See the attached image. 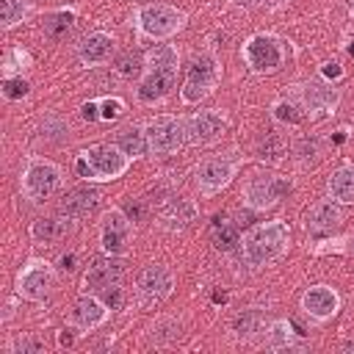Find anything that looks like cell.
Segmentation results:
<instances>
[{
	"label": "cell",
	"instance_id": "f35d334b",
	"mask_svg": "<svg viewBox=\"0 0 354 354\" xmlns=\"http://www.w3.org/2000/svg\"><path fill=\"white\" fill-rule=\"evenodd\" d=\"M102 301L111 307V310H119L122 307V288L119 285H111L102 290Z\"/></svg>",
	"mask_w": 354,
	"mask_h": 354
},
{
	"label": "cell",
	"instance_id": "cb8c5ba5",
	"mask_svg": "<svg viewBox=\"0 0 354 354\" xmlns=\"http://www.w3.org/2000/svg\"><path fill=\"white\" fill-rule=\"evenodd\" d=\"M75 321L83 326V329H91V326H97L102 318H105V310H102V304L97 301V299H80L77 304H75Z\"/></svg>",
	"mask_w": 354,
	"mask_h": 354
},
{
	"label": "cell",
	"instance_id": "4316f807",
	"mask_svg": "<svg viewBox=\"0 0 354 354\" xmlns=\"http://www.w3.org/2000/svg\"><path fill=\"white\" fill-rule=\"evenodd\" d=\"M147 66H149V69H169V72H177V53H174L169 44H155V47L147 53Z\"/></svg>",
	"mask_w": 354,
	"mask_h": 354
},
{
	"label": "cell",
	"instance_id": "836d02e7",
	"mask_svg": "<svg viewBox=\"0 0 354 354\" xmlns=\"http://www.w3.org/2000/svg\"><path fill=\"white\" fill-rule=\"evenodd\" d=\"M3 94H6L8 100H19V97L28 94V83H25L22 77H8V80L3 83Z\"/></svg>",
	"mask_w": 354,
	"mask_h": 354
},
{
	"label": "cell",
	"instance_id": "d590c367",
	"mask_svg": "<svg viewBox=\"0 0 354 354\" xmlns=\"http://www.w3.org/2000/svg\"><path fill=\"white\" fill-rule=\"evenodd\" d=\"M257 321H260V313H254V310H249V313L238 315V321H235V329H238V335H252Z\"/></svg>",
	"mask_w": 354,
	"mask_h": 354
},
{
	"label": "cell",
	"instance_id": "8992f818",
	"mask_svg": "<svg viewBox=\"0 0 354 354\" xmlns=\"http://www.w3.org/2000/svg\"><path fill=\"white\" fill-rule=\"evenodd\" d=\"M138 22H141V30L149 36H169L183 25V14L169 6H147L141 8Z\"/></svg>",
	"mask_w": 354,
	"mask_h": 354
},
{
	"label": "cell",
	"instance_id": "7c38bea8",
	"mask_svg": "<svg viewBox=\"0 0 354 354\" xmlns=\"http://www.w3.org/2000/svg\"><path fill=\"white\" fill-rule=\"evenodd\" d=\"M235 171V163L230 158H213V160H205L196 171V185L202 191H216L221 188Z\"/></svg>",
	"mask_w": 354,
	"mask_h": 354
},
{
	"label": "cell",
	"instance_id": "d4e9b609",
	"mask_svg": "<svg viewBox=\"0 0 354 354\" xmlns=\"http://www.w3.org/2000/svg\"><path fill=\"white\" fill-rule=\"evenodd\" d=\"M116 144H119V149H122L124 155L138 158V155H144V149H147V133H141L138 127H124V130L119 133Z\"/></svg>",
	"mask_w": 354,
	"mask_h": 354
},
{
	"label": "cell",
	"instance_id": "7bdbcfd3",
	"mask_svg": "<svg viewBox=\"0 0 354 354\" xmlns=\"http://www.w3.org/2000/svg\"><path fill=\"white\" fill-rule=\"evenodd\" d=\"M243 6H266V3H277V0H238Z\"/></svg>",
	"mask_w": 354,
	"mask_h": 354
},
{
	"label": "cell",
	"instance_id": "8d00e7d4",
	"mask_svg": "<svg viewBox=\"0 0 354 354\" xmlns=\"http://www.w3.org/2000/svg\"><path fill=\"white\" fill-rule=\"evenodd\" d=\"M100 108H102V119H116V116H122V111H124V105H122V100H116V97H108V100H102L100 102Z\"/></svg>",
	"mask_w": 354,
	"mask_h": 354
},
{
	"label": "cell",
	"instance_id": "d6986e66",
	"mask_svg": "<svg viewBox=\"0 0 354 354\" xmlns=\"http://www.w3.org/2000/svg\"><path fill=\"white\" fill-rule=\"evenodd\" d=\"M210 238H213V246L218 252H232L241 241V232H238V224L230 221L227 216H216L213 218V230H210Z\"/></svg>",
	"mask_w": 354,
	"mask_h": 354
},
{
	"label": "cell",
	"instance_id": "3957f363",
	"mask_svg": "<svg viewBox=\"0 0 354 354\" xmlns=\"http://www.w3.org/2000/svg\"><path fill=\"white\" fill-rule=\"evenodd\" d=\"M216 80H218V66H216V61H213L210 55H196V58L191 61V66H188V75H185L183 100H188V102L202 100L205 94L213 91Z\"/></svg>",
	"mask_w": 354,
	"mask_h": 354
},
{
	"label": "cell",
	"instance_id": "b9f144b4",
	"mask_svg": "<svg viewBox=\"0 0 354 354\" xmlns=\"http://www.w3.org/2000/svg\"><path fill=\"white\" fill-rule=\"evenodd\" d=\"M75 263H77L75 254H64V257H61V268H64V271H75Z\"/></svg>",
	"mask_w": 354,
	"mask_h": 354
},
{
	"label": "cell",
	"instance_id": "1f68e13d",
	"mask_svg": "<svg viewBox=\"0 0 354 354\" xmlns=\"http://www.w3.org/2000/svg\"><path fill=\"white\" fill-rule=\"evenodd\" d=\"M274 116H277L279 122H288V124H299V122H301V113H299V108H296L293 102H279V105L274 108Z\"/></svg>",
	"mask_w": 354,
	"mask_h": 354
},
{
	"label": "cell",
	"instance_id": "9a60e30c",
	"mask_svg": "<svg viewBox=\"0 0 354 354\" xmlns=\"http://www.w3.org/2000/svg\"><path fill=\"white\" fill-rule=\"evenodd\" d=\"M171 285H174V279H171V274H169L163 266H149V268L141 274V279H138L141 293L149 296V299H163V296H169V293H171Z\"/></svg>",
	"mask_w": 354,
	"mask_h": 354
},
{
	"label": "cell",
	"instance_id": "4fadbf2b",
	"mask_svg": "<svg viewBox=\"0 0 354 354\" xmlns=\"http://www.w3.org/2000/svg\"><path fill=\"white\" fill-rule=\"evenodd\" d=\"M221 130H224V119L218 113H213V111H202V113H196V116L188 119V130L185 133H188V141L207 144V141L218 138Z\"/></svg>",
	"mask_w": 354,
	"mask_h": 354
},
{
	"label": "cell",
	"instance_id": "ac0fdd59",
	"mask_svg": "<svg viewBox=\"0 0 354 354\" xmlns=\"http://www.w3.org/2000/svg\"><path fill=\"white\" fill-rule=\"evenodd\" d=\"M340 221V210L332 202H315L307 213V230H313L315 235H324L329 230H335Z\"/></svg>",
	"mask_w": 354,
	"mask_h": 354
},
{
	"label": "cell",
	"instance_id": "7402d4cb",
	"mask_svg": "<svg viewBox=\"0 0 354 354\" xmlns=\"http://www.w3.org/2000/svg\"><path fill=\"white\" fill-rule=\"evenodd\" d=\"M194 216H196V210H194V205L188 202V199H171L163 210H160V221L166 224V227H185L188 221H194Z\"/></svg>",
	"mask_w": 354,
	"mask_h": 354
},
{
	"label": "cell",
	"instance_id": "e575fe53",
	"mask_svg": "<svg viewBox=\"0 0 354 354\" xmlns=\"http://www.w3.org/2000/svg\"><path fill=\"white\" fill-rule=\"evenodd\" d=\"M271 346H288L290 343V324L288 321H277L271 326Z\"/></svg>",
	"mask_w": 354,
	"mask_h": 354
},
{
	"label": "cell",
	"instance_id": "ee69618b",
	"mask_svg": "<svg viewBox=\"0 0 354 354\" xmlns=\"http://www.w3.org/2000/svg\"><path fill=\"white\" fill-rule=\"evenodd\" d=\"M348 53H351V55H354V44H351V47H348Z\"/></svg>",
	"mask_w": 354,
	"mask_h": 354
},
{
	"label": "cell",
	"instance_id": "44dd1931",
	"mask_svg": "<svg viewBox=\"0 0 354 354\" xmlns=\"http://www.w3.org/2000/svg\"><path fill=\"white\" fill-rule=\"evenodd\" d=\"M66 230H69V224H66L64 218H58V216L36 218L33 227H30V232H33V238H36L39 243H55V241H61V238L66 235Z\"/></svg>",
	"mask_w": 354,
	"mask_h": 354
},
{
	"label": "cell",
	"instance_id": "74e56055",
	"mask_svg": "<svg viewBox=\"0 0 354 354\" xmlns=\"http://www.w3.org/2000/svg\"><path fill=\"white\" fill-rule=\"evenodd\" d=\"M296 155H299L301 160H315V155H318V138H304V141L296 147Z\"/></svg>",
	"mask_w": 354,
	"mask_h": 354
},
{
	"label": "cell",
	"instance_id": "d6a6232c",
	"mask_svg": "<svg viewBox=\"0 0 354 354\" xmlns=\"http://www.w3.org/2000/svg\"><path fill=\"white\" fill-rule=\"evenodd\" d=\"M41 348H44V343L36 340V337H30V335H22V337L14 340V351L17 354H39Z\"/></svg>",
	"mask_w": 354,
	"mask_h": 354
},
{
	"label": "cell",
	"instance_id": "ffe728a7",
	"mask_svg": "<svg viewBox=\"0 0 354 354\" xmlns=\"http://www.w3.org/2000/svg\"><path fill=\"white\" fill-rule=\"evenodd\" d=\"M111 50H113V41L105 33H91V36H86L80 41V58L86 64H102V61H108Z\"/></svg>",
	"mask_w": 354,
	"mask_h": 354
},
{
	"label": "cell",
	"instance_id": "e0dca14e",
	"mask_svg": "<svg viewBox=\"0 0 354 354\" xmlns=\"http://www.w3.org/2000/svg\"><path fill=\"white\" fill-rule=\"evenodd\" d=\"M174 75L177 72H169V69H149V75L144 77V83L138 88V97L144 102H155V100L166 97L169 88L174 86Z\"/></svg>",
	"mask_w": 354,
	"mask_h": 354
},
{
	"label": "cell",
	"instance_id": "4dcf8cb0",
	"mask_svg": "<svg viewBox=\"0 0 354 354\" xmlns=\"http://www.w3.org/2000/svg\"><path fill=\"white\" fill-rule=\"evenodd\" d=\"M0 6H3V25L6 28L17 25L22 19V14H25V3L22 0H0Z\"/></svg>",
	"mask_w": 354,
	"mask_h": 354
},
{
	"label": "cell",
	"instance_id": "484cf974",
	"mask_svg": "<svg viewBox=\"0 0 354 354\" xmlns=\"http://www.w3.org/2000/svg\"><path fill=\"white\" fill-rule=\"evenodd\" d=\"M304 102L313 111H326L329 105H335V91L321 86V83H307L304 86Z\"/></svg>",
	"mask_w": 354,
	"mask_h": 354
},
{
	"label": "cell",
	"instance_id": "f1b7e54d",
	"mask_svg": "<svg viewBox=\"0 0 354 354\" xmlns=\"http://www.w3.org/2000/svg\"><path fill=\"white\" fill-rule=\"evenodd\" d=\"M279 155H282V141H279L274 133H266V136L260 138V144H257V158L274 160V158H279Z\"/></svg>",
	"mask_w": 354,
	"mask_h": 354
},
{
	"label": "cell",
	"instance_id": "7a4b0ae2",
	"mask_svg": "<svg viewBox=\"0 0 354 354\" xmlns=\"http://www.w3.org/2000/svg\"><path fill=\"white\" fill-rule=\"evenodd\" d=\"M77 174L86 180H113L124 171V158L116 147H91L77 158Z\"/></svg>",
	"mask_w": 354,
	"mask_h": 354
},
{
	"label": "cell",
	"instance_id": "603a6c76",
	"mask_svg": "<svg viewBox=\"0 0 354 354\" xmlns=\"http://www.w3.org/2000/svg\"><path fill=\"white\" fill-rule=\"evenodd\" d=\"M329 194L337 202H354V166H343L329 177Z\"/></svg>",
	"mask_w": 354,
	"mask_h": 354
},
{
	"label": "cell",
	"instance_id": "60d3db41",
	"mask_svg": "<svg viewBox=\"0 0 354 354\" xmlns=\"http://www.w3.org/2000/svg\"><path fill=\"white\" fill-rule=\"evenodd\" d=\"M83 119H88V122L97 119V102H86L83 105Z\"/></svg>",
	"mask_w": 354,
	"mask_h": 354
},
{
	"label": "cell",
	"instance_id": "ba28073f",
	"mask_svg": "<svg viewBox=\"0 0 354 354\" xmlns=\"http://www.w3.org/2000/svg\"><path fill=\"white\" fill-rule=\"evenodd\" d=\"M58 169L53 166V163H47V160H36V163H30V169L25 171V191H28V196L33 199V202H41V199H47L55 188H58Z\"/></svg>",
	"mask_w": 354,
	"mask_h": 354
},
{
	"label": "cell",
	"instance_id": "ab89813d",
	"mask_svg": "<svg viewBox=\"0 0 354 354\" xmlns=\"http://www.w3.org/2000/svg\"><path fill=\"white\" fill-rule=\"evenodd\" d=\"M324 75L326 77H340L343 69H340V64H324Z\"/></svg>",
	"mask_w": 354,
	"mask_h": 354
},
{
	"label": "cell",
	"instance_id": "5b68a950",
	"mask_svg": "<svg viewBox=\"0 0 354 354\" xmlns=\"http://www.w3.org/2000/svg\"><path fill=\"white\" fill-rule=\"evenodd\" d=\"M288 191H290V185H288L285 180L268 177V174H254V177L246 183V188H243V199H246V205L263 210V207L277 205Z\"/></svg>",
	"mask_w": 354,
	"mask_h": 354
},
{
	"label": "cell",
	"instance_id": "8fae6325",
	"mask_svg": "<svg viewBox=\"0 0 354 354\" xmlns=\"http://www.w3.org/2000/svg\"><path fill=\"white\" fill-rule=\"evenodd\" d=\"M50 282H53L50 268H47L44 263H30V266L19 274V293H22L25 299L39 301V299H44V296H47Z\"/></svg>",
	"mask_w": 354,
	"mask_h": 354
},
{
	"label": "cell",
	"instance_id": "2e32d148",
	"mask_svg": "<svg viewBox=\"0 0 354 354\" xmlns=\"http://www.w3.org/2000/svg\"><path fill=\"white\" fill-rule=\"evenodd\" d=\"M301 304H304V310H307L310 315L326 318V315H335V310H337V296H335V290H329L326 285H315V288H310V290L304 293Z\"/></svg>",
	"mask_w": 354,
	"mask_h": 354
},
{
	"label": "cell",
	"instance_id": "f546056e",
	"mask_svg": "<svg viewBox=\"0 0 354 354\" xmlns=\"http://www.w3.org/2000/svg\"><path fill=\"white\" fill-rule=\"evenodd\" d=\"M116 72L122 77H136L141 72V58L136 53H122L119 61H116Z\"/></svg>",
	"mask_w": 354,
	"mask_h": 354
},
{
	"label": "cell",
	"instance_id": "6da1fadb",
	"mask_svg": "<svg viewBox=\"0 0 354 354\" xmlns=\"http://www.w3.org/2000/svg\"><path fill=\"white\" fill-rule=\"evenodd\" d=\"M285 246H288V227L282 221H266L246 235L243 254L252 266H263V263L279 257L285 252Z\"/></svg>",
	"mask_w": 354,
	"mask_h": 354
},
{
	"label": "cell",
	"instance_id": "277c9868",
	"mask_svg": "<svg viewBox=\"0 0 354 354\" xmlns=\"http://www.w3.org/2000/svg\"><path fill=\"white\" fill-rule=\"evenodd\" d=\"M183 138H185V130L171 116H160V119L149 122V127H147V147L155 155H171V152H177L183 147Z\"/></svg>",
	"mask_w": 354,
	"mask_h": 354
},
{
	"label": "cell",
	"instance_id": "5bb4252c",
	"mask_svg": "<svg viewBox=\"0 0 354 354\" xmlns=\"http://www.w3.org/2000/svg\"><path fill=\"white\" fill-rule=\"evenodd\" d=\"M97 202H100L97 191L75 188V191H69V194L64 196L61 210H64V216H66V218H83V216H88V213H94V210H97Z\"/></svg>",
	"mask_w": 354,
	"mask_h": 354
},
{
	"label": "cell",
	"instance_id": "9c48e42d",
	"mask_svg": "<svg viewBox=\"0 0 354 354\" xmlns=\"http://www.w3.org/2000/svg\"><path fill=\"white\" fill-rule=\"evenodd\" d=\"M119 277H122L119 263L97 257V260H91L88 271H86V277H83V288H86V290H91V293H102L105 288L116 285V282H119Z\"/></svg>",
	"mask_w": 354,
	"mask_h": 354
},
{
	"label": "cell",
	"instance_id": "30bf717a",
	"mask_svg": "<svg viewBox=\"0 0 354 354\" xmlns=\"http://www.w3.org/2000/svg\"><path fill=\"white\" fill-rule=\"evenodd\" d=\"M127 235H130V224L127 218L113 210L105 216V224H102V249L108 254H122L127 249Z\"/></svg>",
	"mask_w": 354,
	"mask_h": 354
},
{
	"label": "cell",
	"instance_id": "83f0119b",
	"mask_svg": "<svg viewBox=\"0 0 354 354\" xmlns=\"http://www.w3.org/2000/svg\"><path fill=\"white\" fill-rule=\"evenodd\" d=\"M72 25H75V14L72 11H55V14H50L44 19V33L53 36V39H61V36H66L72 30Z\"/></svg>",
	"mask_w": 354,
	"mask_h": 354
},
{
	"label": "cell",
	"instance_id": "52a82bcc",
	"mask_svg": "<svg viewBox=\"0 0 354 354\" xmlns=\"http://www.w3.org/2000/svg\"><path fill=\"white\" fill-rule=\"evenodd\" d=\"M246 61L252 64V69L257 72H271L282 64V50L279 41L274 36H252L246 44Z\"/></svg>",
	"mask_w": 354,
	"mask_h": 354
},
{
	"label": "cell",
	"instance_id": "f6af8a7d",
	"mask_svg": "<svg viewBox=\"0 0 354 354\" xmlns=\"http://www.w3.org/2000/svg\"><path fill=\"white\" fill-rule=\"evenodd\" d=\"M351 8H354V0H351Z\"/></svg>",
	"mask_w": 354,
	"mask_h": 354
}]
</instances>
